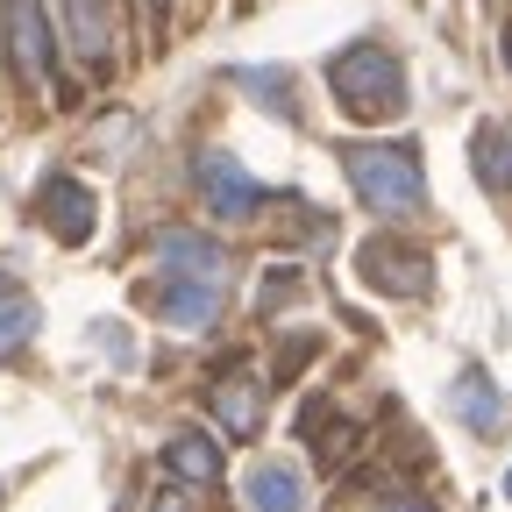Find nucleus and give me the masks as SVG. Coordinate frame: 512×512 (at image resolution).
<instances>
[{
	"mask_svg": "<svg viewBox=\"0 0 512 512\" xmlns=\"http://www.w3.org/2000/svg\"><path fill=\"white\" fill-rule=\"evenodd\" d=\"M342 171L356 178V200L384 221H413L427 207V185H420V164L392 143H349L342 150Z\"/></svg>",
	"mask_w": 512,
	"mask_h": 512,
	"instance_id": "f257e3e1",
	"label": "nucleus"
},
{
	"mask_svg": "<svg viewBox=\"0 0 512 512\" xmlns=\"http://www.w3.org/2000/svg\"><path fill=\"white\" fill-rule=\"evenodd\" d=\"M328 86H335V100L356 121H392L406 107V72H399V57L384 50V43H349L328 64Z\"/></svg>",
	"mask_w": 512,
	"mask_h": 512,
	"instance_id": "f03ea898",
	"label": "nucleus"
},
{
	"mask_svg": "<svg viewBox=\"0 0 512 512\" xmlns=\"http://www.w3.org/2000/svg\"><path fill=\"white\" fill-rule=\"evenodd\" d=\"M200 192H207V207L228 214V221H249L256 207H264V185H256L228 150H200Z\"/></svg>",
	"mask_w": 512,
	"mask_h": 512,
	"instance_id": "7ed1b4c3",
	"label": "nucleus"
},
{
	"mask_svg": "<svg viewBox=\"0 0 512 512\" xmlns=\"http://www.w3.org/2000/svg\"><path fill=\"white\" fill-rule=\"evenodd\" d=\"M157 256L171 264V278H200V285H221L228 278V249L214 235H192V228H164L157 235Z\"/></svg>",
	"mask_w": 512,
	"mask_h": 512,
	"instance_id": "20e7f679",
	"label": "nucleus"
},
{
	"mask_svg": "<svg viewBox=\"0 0 512 512\" xmlns=\"http://www.w3.org/2000/svg\"><path fill=\"white\" fill-rule=\"evenodd\" d=\"M214 313H221V285H200V278H164L157 285V320L171 335H200Z\"/></svg>",
	"mask_w": 512,
	"mask_h": 512,
	"instance_id": "39448f33",
	"label": "nucleus"
},
{
	"mask_svg": "<svg viewBox=\"0 0 512 512\" xmlns=\"http://www.w3.org/2000/svg\"><path fill=\"white\" fill-rule=\"evenodd\" d=\"M43 221L57 228V242H93V221H100V207H93V192L79 185V178H50L43 185Z\"/></svg>",
	"mask_w": 512,
	"mask_h": 512,
	"instance_id": "423d86ee",
	"label": "nucleus"
},
{
	"mask_svg": "<svg viewBox=\"0 0 512 512\" xmlns=\"http://www.w3.org/2000/svg\"><path fill=\"white\" fill-rule=\"evenodd\" d=\"M8 50L29 79H50V22H43V0H8Z\"/></svg>",
	"mask_w": 512,
	"mask_h": 512,
	"instance_id": "0eeeda50",
	"label": "nucleus"
},
{
	"mask_svg": "<svg viewBox=\"0 0 512 512\" xmlns=\"http://www.w3.org/2000/svg\"><path fill=\"white\" fill-rule=\"evenodd\" d=\"M242 498H249V512H299L306 505V477L292 463H256L242 477Z\"/></svg>",
	"mask_w": 512,
	"mask_h": 512,
	"instance_id": "6e6552de",
	"label": "nucleus"
},
{
	"mask_svg": "<svg viewBox=\"0 0 512 512\" xmlns=\"http://www.w3.org/2000/svg\"><path fill=\"white\" fill-rule=\"evenodd\" d=\"M363 278H377V285H406V299H420L427 285H434V271H427V256H413V249H392V242H370L363 249Z\"/></svg>",
	"mask_w": 512,
	"mask_h": 512,
	"instance_id": "1a4fd4ad",
	"label": "nucleus"
},
{
	"mask_svg": "<svg viewBox=\"0 0 512 512\" xmlns=\"http://www.w3.org/2000/svg\"><path fill=\"white\" fill-rule=\"evenodd\" d=\"M456 413H463V427H470V434H498V427H505V406H498L491 377H484L477 363L456 377Z\"/></svg>",
	"mask_w": 512,
	"mask_h": 512,
	"instance_id": "9d476101",
	"label": "nucleus"
},
{
	"mask_svg": "<svg viewBox=\"0 0 512 512\" xmlns=\"http://www.w3.org/2000/svg\"><path fill=\"white\" fill-rule=\"evenodd\" d=\"M214 413H221V427H228L235 441H249L256 427H264V392H256L249 377H235V384H221V392H214Z\"/></svg>",
	"mask_w": 512,
	"mask_h": 512,
	"instance_id": "9b49d317",
	"label": "nucleus"
},
{
	"mask_svg": "<svg viewBox=\"0 0 512 512\" xmlns=\"http://www.w3.org/2000/svg\"><path fill=\"white\" fill-rule=\"evenodd\" d=\"M164 463H171V477H185V484H214V477H221V448H214L207 434H171Z\"/></svg>",
	"mask_w": 512,
	"mask_h": 512,
	"instance_id": "f8f14e48",
	"label": "nucleus"
},
{
	"mask_svg": "<svg viewBox=\"0 0 512 512\" xmlns=\"http://www.w3.org/2000/svg\"><path fill=\"white\" fill-rule=\"evenodd\" d=\"M29 335H36V299L0 292V363H8L15 349H29Z\"/></svg>",
	"mask_w": 512,
	"mask_h": 512,
	"instance_id": "ddd939ff",
	"label": "nucleus"
},
{
	"mask_svg": "<svg viewBox=\"0 0 512 512\" xmlns=\"http://www.w3.org/2000/svg\"><path fill=\"white\" fill-rule=\"evenodd\" d=\"M477 171L491 185H512V128H484L477 136Z\"/></svg>",
	"mask_w": 512,
	"mask_h": 512,
	"instance_id": "4468645a",
	"label": "nucleus"
},
{
	"mask_svg": "<svg viewBox=\"0 0 512 512\" xmlns=\"http://www.w3.org/2000/svg\"><path fill=\"white\" fill-rule=\"evenodd\" d=\"M235 86H249L264 107H278V114H292V79H278V72H256V64H235Z\"/></svg>",
	"mask_w": 512,
	"mask_h": 512,
	"instance_id": "2eb2a0df",
	"label": "nucleus"
},
{
	"mask_svg": "<svg viewBox=\"0 0 512 512\" xmlns=\"http://www.w3.org/2000/svg\"><path fill=\"white\" fill-rule=\"evenodd\" d=\"M150 512H192V505H185V498H178V491H164V498H157V505H150Z\"/></svg>",
	"mask_w": 512,
	"mask_h": 512,
	"instance_id": "dca6fc26",
	"label": "nucleus"
},
{
	"mask_svg": "<svg viewBox=\"0 0 512 512\" xmlns=\"http://www.w3.org/2000/svg\"><path fill=\"white\" fill-rule=\"evenodd\" d=\"M399 512H427V505H399Z\"/></svg>",
	"mask_w": 512,
	"mask_h": 512,
	"instance_id": "f3484780",
	"label": "nucleus"
},
{
	"mask_svg": "<svg viewBox=\"0 0 512 512\" xmlns=\"http://www.w3.org/2000/svg\"><path fill=\"white\" fill-rule=\"evenodd\" d=\"M505 498H512V470H505Z\"/></svg>",
	"mask_w": 512,
	"mask_h": 512,
	"instance_id": "a211bd4d",
	"label": "nucleus"
},
{
	"mask_svg": "<svg viewBox=\"0 0 512 512\" xmlns=\"http://www.w3.org/2000/svg\"><path fill=\"white\" fill-rule=\"evenodd\" d=\"M157 8H171V0H157Z\"/></svg>",
	"mask_w": 512,
	"mask_h": 512,
	"instance_id": "6ab92c4d",
	"label": "nucleus"
},
{
	"mask_svg": "<svg viewBox=\"0 0 512 512\" xmlns=\"http://www.w3.org/2000/svg\"><path fill=\"white\" fill-rule=\"evenodd\" d=\"M0 491H8V484H0Z\"/></svg>",
	"mask_w": 512,
	"mask_h": 512,
	"instance_id": "aec40b11",
	"label": "nucleus"
}]
</instances>
